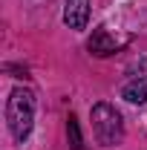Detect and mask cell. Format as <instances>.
Masks as SVG:
<instances>
[{
    "instance_id": "1",
    "label": "cell",
    "mask_w": 147,
    "mask_h": 150,
    "mask_svg": "<svg viewBox=\"0 0 147 150\" xmlns=\"http://www.w3.org/2000/svg\"><path fill=\"white\" fill-rule=\"evenodd\" d=\"M6 124L12 136L18 142H26L29 133H32V124H35V93L29 90H12L9 93V101H6Z\"/></svg>"
},
{
    "instance_id": "2",
    "label": "cell",
    "mask_w": 147,
    "mask_h": 150,
    "mask_svg": "<svg viewBox=\"0 0 147 150\" xmlns=\"http://www.w3.org/2000/svg\"><path fill=\"white\" fill-rule=\"evenodd\" d=\"M92 133L98 139V144L112 147L124 139V121H121V112L115 110L112 104L101 101L92 107Z\"/></svg>"
},
{
    "instance_id": "3",
    "label": "cell",
    "mask_w": 147,
    "mask_h": 150,
    "mask_svg": "<svg viewBox=\"0 0 147 150\" xmlns=\"http://www.w3.org/2000/svg\"><path fill=\"white\" fill-rule=\"evenodd\" d=\"M124 43H127V38L118 40V38L110 35V29L101 26V29H95L92 38H90V52L98 55V58H107V55H112V52H118V46H124Z\"/></svg>"
},
{
    "instance_id": "4",
    "label": "cell",
    "mask_w": 147,
    "mask_h": 150,
    "mask_svg": "<svg viewBox=\"0 0 147 150\" xmlns=\"http://www.w3.org/2000/svg\"><path fill=\"white\" fill-rule=\"evenodd\" d=\"M87 20H90V0H66L64 23L69 29H87Z\"/></svg>"
},
{
    "instance_id": "5",
    "label": "cell",
    "mask_w": 147,
    "mask_h": 150,
    "mask_svg": "<svg viewBox=\"0 0 147 150\" xmlns=\"http://www.w3.org/2000/svg\"><path fill=\"white\" fill-rule=\"evenodd\" d=\"M121 98L130 104H147V75L141 78H133L121 87Z\"/></svg>"
},
{
    "instance_id": "6",
    "label": "cell",
    "mask_w": 147,
    "mask_h": 150,
    "mask_svg": "<svg viewBox=\"0 0 147 150\" xmlns=\"http://www.w3.org/2000/svg\"><path fill=\"white\" fill-rule=\"evenodd\" d=\"M66 136H69L72 150H84V144H81V130H78V118H75V115L66 118Z\"/></svg>"
}]
</instances>
